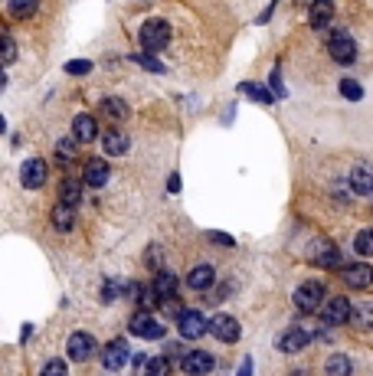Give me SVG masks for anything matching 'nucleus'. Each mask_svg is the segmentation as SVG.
<instances>
[{
    "label": "nucleus",
    "instance_id": "1",
    "mask_svg": "<svg viewBox=\"0 0 373 376\" xmlns=\"http://www.w3.org/2000/svg\"><path fill=\"white\" fill-rule=\"evenodd\" d=\"M167 43H171V26L164 24V20H148V24L141 26V46L148 49L151 56L167 49Z\"/></svg>",
    "mask_w": 373,
    "mask_h": 376
},
{
    "label": "nucleus",
    "instance_id": "2",
    "mask_svg": "<svg viewBox=\"0 0 373 376\" xmlns=\"http://www.w3.org/2000/svg\"><path fill=\"white\" fill-rule=\"evenodd\" d=\"M308 262L318 265V269H337L341 265V249L334 242H327V239H314L308 246Z\"/></svg>",
    "mask_w": 373,
    "mask_h": 376
},
{
    "label": "nucleus",
    "instance_id": "3",
    "mask_svg": "<svg viewBox=\"0 0 373 376\" xmlns=\"http://www.w3.org/2000/svg\"><path fill=\"white\" fill-rule=\"evenodd\" d=\"M321 321L327 324V327H337V324H347L350 315H354V305H350L344 295H337V298H327L324 305H321Z\"/></svg>",
    "mask_w": 373,
    "mask_h": 376
},
{
    "label": "nucleus",
    "instance_id": "4",
    "mask_svg": "<svg viewBox=\"0 0 373 376\" xmlns=\"http://www.w3.org/2000/svg\"><path fill=\"white\" fill-rule=\"evenodd\" d=\"M324 285L321 282H304L302 288L295 292V307L298 311H321V305H324Z\"/></svg>",
    "mask_w": 373,
    "mask_h": 376
},
{
    "label": "nucleus",
    "instance_id": "5",
    "mask_svg": "<svg viewBox=\"0 0 373 376\" xmlns=\"http://www.w3.org/2000/svg\"><path fill=\"white\" fill-rule=\"evenodd\" d=\"M177 330H180V337L197 340V337H203V334L210 330V321L203 317V311H180V317H177Z\"/></svg>",
    "mask_w": 373,
    "mask_h": 376
},
{
    "label": "nucleus",
    "instance_id": "6",
    "mask_svg": "<svg viewBox=\"0 0 373 376\" xmlns=\"http://www.w3.org/2000/svg\"><path fill=\"white\" fill-rule=\"evenodd\" d=\"M128 360H131V350H128V344H124L121 337H115V340H109L105 344V350H101V367L105 370H124L128 367Z\"/></svg>",
    "mask_w": 373,
    "mask_h": 376
},
{
    "label": "nucleus",
    "instance_id": "7",
    "mask_svg": "<svg viewBox=\"0 0 373 376\" xmlns=\"http://www.w3.org/2000/svg\"><path fill=\"white\" fill-rule=\"evenodd\" d=\"M66 350H69V357L76 363H86L95 357V350H99V344H95L92 334H86V330H76L69 337V344H66Z\"/></svg>",
    "mask_w": 373,
    "mask_h": 376
},
{
    "label": "nucleus",
    "instance_id": "8",
    "mask_svg": "<svg viewBox=\"0 0 373 376\" xmlns=\"http://www.w3.org/2000/svg\"><path fill=\"white\" fill-rule=\"evenodd\" d=\"M327 53H331V59H334V62L350 66V62L357 59V43H354L347 33H334V36H331V43H327Z\"/></svg>",
    "mask_w": 373,
    "mask_h": 376
},
{
    "label": "nucleus",
    "instance_id": "9",
    "mask_svg": "<svg viewBox=\"0 0 373 376\" xmlns=\"http://www.w3.org/2000/svg\"><path fill=\"white\" fill-rule=\"evenodd\" d=\"M46 177H49V167H46V161H39V157H30V161L20 167V184H24L26 190H39V187L46 184Z\"/></svg>",
    "mask_w": 373,
    "mask_h": 376
},
{
    "label": "nucleus",
    "instance_id": "10",
    "mask_svg": "<svg viewBox=\"0 0 373 376\" xmlns=\"http://www.w3.org/2000/svg\"><path fill=\"white\" fill-rule=\"evenodd\" d=\"M180 367H184V373H190V376H207L213 367H217V357L207 353V350H190V353H184Z\"/></svg>",
    "mask_w": 373,
    "mask_h": 376
},
{
    "label": "nucleus",
    "instance_id": "11",
    "mask_svg": "<svg viewBox=\"0 0 373 376\" xmlns=\"http://www.w3.org/2000/svg\"><path fill=\"white\" fill-rule=\"evenodd\" d=\"M210 334L217 340H223V344H236V340H239V321H236V317H229V315H217L210 321Z\"/></svg>",
    "mask_w": 373,
    "mask_h": 376
},
{
    "label": "nucleus",
    "instance_id": "12",
    "mask_svg": "<svg viewBox=\"0 0 373 376\" xmlns=\"http://www.w3.org/2000/svg\"><path fill=\"white\" fill-rule=\"evenodd\" d=\"M308 344H311V330H304V327H288L285 334L275 340V347H279L282 353H298Z\"/></svg>",
    "mask_w": 373,
    "mask_h": 376
},
{
    "label": "nucleus",
    "instance_id": "13",
    "mask_svg": "<svg viewBox=\"0 0 373 376\" xmlns=\"http://www.w3.org/2000/svg\"><path fill=\"white\" fill-rule=\"evenodd\" d=\"M151 295H154V301H161V305L177 301V278H174L171 272H157L154 282H151Z\"/></svg>",
    "mask_w": 373,
    "mask_h": 376
},
{
    "label": "nucleus",
    "instance_id": "14",
    "mask_svg": "<svg viewBox=\"0 0 373 376\" xmlns=\"http://www.w3.org/2000/svg\"><path fill=\"white\" fill-rule=\"evenodd\" d=\"M131 330L138 334V337H164V327L157 317H151V311H138V315H131Z\"/></svg>",
    "mask_w": 373,
    "mask_h": 376
},
{
    "label": "nucleus",
    "instance_id": "15",
    "mask_svg": "<svg viewBox=\"0 0 373 376\" xmlns=\"http://www.w3.org/2000/svg\"><path fill=\"white\" fill-rule=\"evenodd\" d=\"M341 282L347 285V288H370L373 285V269L370 265H364V262L347 265V269H341Z\"/></svg>",
    "mask_w": 373,
    "mask_h": 376
},
{
    "label": "nucleus",
    "instance_id": "16",
    "mask_svg": "<svg viewBox=\"0 0 373 376\" xmlns=\"http://www.w3.org/2000/svg\"><path fill=\"white\" fill-rule=\"evenodd\" d=\"M350 190L360 193V197H373V167L357 164V167L350 170Z\"/></svg>",
    "mask_w": 373,
    "mask_h": 376
},
{
    "label": "nucleus",
    "instance_id": "17",
    "mask_svg": "<svg viewBox=\"0 0 373 376\" xmlns=\"http://www.w3.org/2000/svg\"><path fill=\"white\" fill-rule=\"evenodd\" d=\"M128 147H131V141H128V134H121V131L109 128L101 134V151L109 154V157H121V154H128Z\"/></svg>",
    "mask_w": 373,
    "mask_h": 376
},
{
    "label": "nucleus",
    "instance_id": "18",
    "mask_svg": "<svg viewBox=\"0 0 373 376\" xmlns=\"http://www.w3.org/2000/svg\"><path fill=\"white\" fill-rule=\"evenodd\" d=\"M72 138H76L79 144L95 141V138H99V122H95L92 115H79L76 122H72Z\"/></svg>",
    "mask_w": 373,
    "mask_h": 376
},
{
    "label": "nucleus",
    "instance_id": "19",
    "mask_svg": "<svg viewBox=\"0 0 373 376\" xmlns=\"http://www.w3.org/2000/svg\"><path fill=\"white\" fill-rule=\"evenodd\" d=\"M109 164L105 161H89L86 164V170H82V184H89V187H95V190H99V187H105L109 184Z\"/></svg>",
    "mask_w": 373,
    "mask_h": 376
},
{
    "label": "nucleus",
    "instance_id": "20",
    "mask_svg": "<svg viewBox=\"0 0 373 376\" xmlns=\"http://www.w3.org/2000/svg\"><path fill=\"white\" fill-rule=\"evenodd\" d=\"M308 20H311V26H314V30L327 26L331 20H334V4H331V0H314V4H311V10H308Z\"/></svg>",
    "mask_w": 373,
    "mask_h": 376
},
{
    "label": "nucleus",
    "instance_id": "21",
    "mask_svg": "<svg viewBox=\"0 0 373 376\" xmlns=\"http://www.w3.org/2000/svg\"><path fill=\"white\" fill-rule=\"evenodd\" d=\"M49 219H53V226L59 232H69L72 226H76V207H69V203H56Z\"/></svg>",
    "mask_w": 373,
    "mask_h": 376
},
{
    "label": "nucleus",
    "instance_id": "22",
    "mask_svg": "<svg viewBox=\"0 0 373 376\" xmlns=\"http://www.w3.org/2000/svg\"><path fill=\"white\" fill-rule=\"evenodd\" d=\"M186 285H190L194 292H207V288H213V265H197V269H190Z\"/></svg>",
    "mask_w": 373,
    "mask_h": 376
},
{
    "label": "nucleus",
    "instance_id": "23",
    "mask_svg": "<svg viewBox=\"0 0 373 376\" xmlns=\"http://www.w3.org/2000/svg\"><path fill=\"white\" fill-rule=\"evenodd\" d=\"M350 324H354L357 330H373V301H360V305H354Z\"/></svg>",
    "mask_w": 373,
    "mask_h": 376
},
{
    "label": "nucleus",
    "instance_id": "24",
    "mask_svg": "<svg viewBox=\"0 0 373 376\" xmlns=\"http://www.w3.org/2000/svg\"><path fill=\"white\" fill-rule=\"evenodd\" d=\"M174 367L167 357H148V360H141V376H171Z\"/></svg>",
    "mask_w": 373,
    "mask_h": 376
},
{
    "label": "nucleus",
    "instance_id": "25",
    "mask_svg": "<svg viewBox=\"0 0 373 376\" xmlns=\"http://www.w3.org/2000/svg\"><path fill=\"white\" fill-rule=\"evenodd\" d=\"M99 112L109 118V122H124V118H128V105H124L121 99H101Z\"/></svg>",
    "mask_w": 373,
    "mask_h": 376
},
{
    "label": "nucleus",
    "instance_id": "26",
    "mask_svg": "<svg viewBox=\"0 0 373 376\" xmlns=\"http://www.w3.org/2000/svg\"><path fill=\"white\" fill-rule=\"evenodd\" d=\"M82 200V180H72V177H66L59 184V203H69V207H76V203Z\"/></svg>",
    "mask_w": 373,
    "mask_h": 376
},
{
    "label": "nucleus",
    "instance_id": "27",
    "mask_svg": "<svg viewBox=\"0 0 373 376\" xmlns=\"http://www.w3.org/2000/svg\"><path fill=\"white\" fill-rule=\"evenodd\" d=\"M350 357H344V353H334V357H327L324 363V373L327 376H350Z\"/></svg>",
    "mask_w": 373,
    "mask_h": 376
},
{
    "label": "nucleus",
    "instance_id": "28",
    "mask_svg": "<svg viewBox=\"0 0 373 376\" xmlns=\"http://www.w3.org/2000/svg\"><path fill=\"white\" fill-rule=\"evenodd\" d=\"M354 249H357V255H373V226L370 229H360L357 239H354Z\"/></svg>",
    "mask_w": 373,
    "mask_h": 376
},
{
    "label": "nucleus",
    "instance_id": "29",
    "mask_svg": "<svg viewBox=\"0 0 373 376\" xmlns=\"http://www.w3.org/2000/svg\"><path fill=\"white\" fill-rule=\"evenodd\" d=\"M16 59V43L14 36H7V33H0V66H7V62Z\"/></svg>",
    "mask_w": 373,
    "mask_h": 376
},
{
    "label": "nucleus",
    "instance_id": "30",
    "mask_svg": "<svg viewBox=\"0 0 373 376\" xmlns=\"http://www.w3.org/2000/svg\"><path fill=\"white\" fill-rule=\"evenodd\" d=\"M7 7H10V16L20 20V16H33V14H36V0H10Z\"/></svg>",
    "mask_w": 373,
    "mask_h": 376
},
{
    "label": "nucleus",
    "instance_id": "31",
    "mask_svg": "<svg viewBox=\"0 0 373 376\" xmlns=\"http://www.w3.org/2000/svg\"><path fill=\"white\" fill-rule=\"evenodd\" d=\"M242 92H249V99L262 102V105H272V102H275V95L269 92L265 85H242Z\"/></svg>",
    "mask_w": 373,
    "mask_h": 376
},
{
    "label": "nucleus",
    "instance_id": "32",
    "mask_svg": "<svg viewBox=\"0 0 373 376\" xmlns=\"http://www.w3.org/2000/svg\"><path fill=\"white\" fill-rule=\"evenodd\" d=\"M341 95L350 102H360L364 99V89H360V82H354V79H344L341 82Z\"/></svg>",
    "mask_w": 373,
    "mask_h": 376
},
{
    "label": "nucleus",
    "instance_id": "33",
    "mask_svg": "<svg viewBox=\"0 0 373 376\" xmlns=\"http://www.w3.org/2000/svg\"><path fill=\"white\" fill-rule=\"evenodd\" d=\"M66 72H69V76H89V72H92V62L89 59H72V62H66Z\"/></svg>",
    "mask_w": 373,
    "mask_h": 376
},
{
    "label": "nucleus",
    "instance_id": "34",
    "mask_svg": "<svg viewBox=\"0 0 373 376\" xmlns=\"http://www.w3.org/2000/svg\"><path fill=\"white\" fill-rule=\"evenodd\" d=\"M131 59L138 62V66H144L148 72H164V66H161V62H157L154 56H148V53H138V56H131Z\"/></svg>",
    "mask_w": 373,
    "mask_h": 376
},
{
    "label": "nucleus",
    "instance_id": "35",
    "mask_svg": "<svg viewBox=\"0 0 373 376\" xmlns=\"http://www.w3.org/2000/svg\"><path fill=\"white\" fill-rule=\"evenodd\" d=\"M59 161H69V157H76V138H62L59 141Z\"/></svg>",
    "mask_w": 373,
    "mask_h": 376
},
{
    "label": "nucleus",
    "instance_id": "36",
    "mask_svg": "<svg viewBox=\"0 0 373 376\" xmlns=\"http://www.w3.org/2000/svg\"><path fill=\"white\" fill-rule=\"evenodd\" d=\"M39 376H66V363H62V360H49Z\"/></svg>",
    "mask_w": 373,
    "mask_h": 376
},
{
    "label": "nucleus",
    "instance_id": "37",
    "mask_svg": "<svg viewBox=\"0 0 373 376\" xmlns=\"http://www.w3.org/2000/svg\"><path fill=\"white\" fill-rule=\"evenodd\" d=\"M207 239H210V242H217V246H236V239L233 236H223V232H207Z\"/></svg>",
    "mask_w": 373,
    "mask_h": 376
},
{
    "label": "nucleus",
    "instance_id": "38",
    "mask_svg": "<svg viewBox=\"0 0 373 376\" xmlns=\"http://www.w3.org/2000/svg\"><path fill=\"white\" fill-rule=\"evenodd\" d=\"M272 95H275V99H282V95H285V85H282V76H279V69L272 72Z\"/></svg>",
    "mask_w": 373,
    "mask_h": 376
},
{
    "label": "nucleus",
    "instance_id": "39",
    "mask_svg": "<svg viewBox=\"0 0 373 376\" xmlns=\"http://www.w3.org/2000/svg\"><path fill=\"white\" fill-rule=\"evenodd\" d=\"M239 376H252V360H249V357H246V360H242V367H239Z\"/></svg>",
    "mask_w": 373,
    "mask_h": 376
},
{
    "label": "nucleus",
    "instance_id": "40",
    "mask_svg": "<svg viewBox=\"0 0 373 376\" xmlns=\"http://www.w3.org/2000/svg\"><path fill=\"white\" fill-rule=\"evenodd\" d=\"M167 190H171V193L180 190V177H171V180H167Z\"/></svg>",
    "mask_w": 373,
    "mask_h": 376
},
{
    "label": "nucleus",
    "instance_id": "41",
    "mask_svg": "<svg viewBox=\"0 0 373 376\" xmlns=\"http://www.w3.org/2000/svg\"><path fill=\"white\" fill-rule=\"evenodd\" d=\"M4 85H7V76H4V69H0V89H4Z\"/></svg>",
    "mask_w": 373,
    "mask_h": 376
},
{
    "label": "nucleus",
    "instance_id": "42",
    "mask_svg": "<svg viewBox=\"0 0 373 376\" xmlns=\"http://www.w3.org/2000/svg\"><path fill=\"white\" fill-rule=\"evenodd\" d=\"M0 131H7V122H4V118H0Z\"/></svg>",
    "mask_w": 373,
    "mask_h": 376
}]
</instances>
